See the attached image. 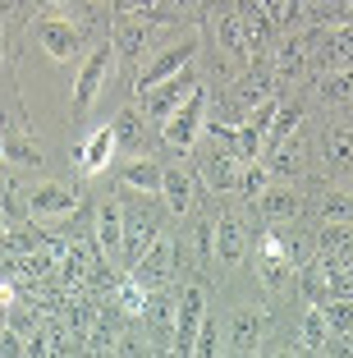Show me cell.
I'll list each match as a JSON object with an SVG mask.
<instances>
[{
  "mask_svg": "<svg viewBox=\"0 0 353 358\" xmlns=\"http://www.w3.org/2000/svg\"><path fill=\"white\" fill-rule=\"evenodd\" d=\"M202 124H207V87L198 83L166 120H161V138H166L175 152H193V143L202 138Z\"/></svg>",
  "mask_w": 353,
  "mask_h": 358,
  "instance_id": "obj_1",
  "label": "cell"
},
{
  "mask_svg": "<svg viewBox=\"0 0 353 358\" xmlns=\"http://www.w3.org/2000/svg\"><path fill=\"white\" fill-rule=\"evenodd\" d=\"M110 69H115V42L106 37V42H96L92 51H87L83 69H78V83H73V115H87V110L96 106Z\"/></svg>",
  "mask_w": 353,
  "mask_h": 358,
  "instance_id": "obj_2",
  "label": "cell"
},
{
  "mask_svg": "<svg viewBox=\"0 0 353 358\" xmlns=\"http://www.w3.org/2000/svg\"><path fill=\"white\" fill-rule=\"evenodd\" d=\"M175 257H179V243L170 239V234H161V239H156L152 248L129 266V280L143 285L147 294H152V289H166V285L175 280Z\"/></svg>",
  "mask_w": 353,
  "mask_h": 358,
  "instance_id": "obj_3",
  "label": "cell"
},
{
  "mask_svg": "<svg viewBox=\"0 0 353 358\" xmlns=\"http://www.w3.org/2000/svg\"><path fill=\"white\" fill-rule=\"evenodd\" d=\"M32 37H37V46H42L51 60H73V55L83 51V28L69 19H60V14H46V19H37V28H32Z\"/></svg>",
  "mask_w": 353,
  "mask_h": 358,
  "instance_id": "obj_4",
  "label": "cell"
},
{
  "mask_svg": "<svg viewBox=\"0 0 353 358\" xmlns=\"http://www.w3.org/2000/svg\"><path fill=\"white\" fill-rule=\"evenodd\" d=\"M198 83H202L198 69H193V64H184L179 74H170V78H161L156 87H147V92H143V110H147V120H166L170 110H175V106L184 101V96L193 92Z\"/></svg>",
  "mask_w": 353,
  "mask_h": 358,
  "instance_id": "obj_5",
  "label": "cell"
},
{
  "mask_svg": "<svg viewBox=\"0 0 353 358\" xmlns=\"http://www.w3.org/2000/svg\"><path fill=\"white\" fill-rule=\"evenodd\" d=\"M207 317V294L202 285H184L175 308V340H170V354H193V340H198V327Z\"/></svg>",
  "mask_w": 353,
  "mask_h": 358,
  "instance_id": "obj_6",
  "label": "cell"
},
{
  "mask_svg": "<svg viewBox=\"0 0 353 358\" xmlns=\"http://www.w3.org/2000/svg\"><path fill=\"white\" fill-rule=\"evenodd\" d=\"M198 60V37H179V42L161 46V51L152 55V64H143V74H138V92H147V87H156L161 78L179 74L184 64Z\"/></svg>",
  "mask_w": 353,
  "mask_h": 358,
  "instance_id": "obj_7",
  "label": "cell"
},
{
  "mask_svg": "<svg viewBox=\"0 0 353 358\" xmlns=\"http://www.w3.org/2000/svg\"><path fill=\"white\" fill-rule=\"evenodd\" d=\"M175 308H179V299H166V289L147 294L138 322H143V336L152 340V349H170V340H175Z\"/></svg>",
  "mask_w": 353,
  "mask_h": 358,
  "instance_id": "obj_8",
  "label": "cell"
},
{
  "mask_svg": "<svg viewBox=\"0 0 353 358\" xmlns=\"http://www.w3.org/2000/svg\"><path fill=\"white\" fill-rule=\"evenodd\" d=\"M266 345V313L261 308H234L225 327V349L234 354H257Z\"/></svg>",
  "mask_w": 353,
  "mask_h": 358,
  "instance_id": "obj_9",
  "label": "cell"
},
{
  "mask_svg": "<svg viewBox=\"0 0 353 358\" xmlns=\"http://www.w3.org/2000/svg\"><path fill=\"white\" fill-rule=\"evenodd\" d=\"M161 234H166V230H161V216H152L147 207H129V211H124V243H120L124 262L134 266L138 257H143L147 248L161 239Z\"/></svg>",
  "mask_w": 353,
  "mask_h": 358,
  "instance_id": "obj_10",
  "label": "cell"
},
{
  "mask_svg": "<svg viewBox=\"0 0 353 358\" xmlns=\"http://www.w3.org/2000/svg\"><path fill=\"white\" fill-rule=\"evenodd\" d=\"M152 37H156V19H147V14H124V19L115 23V55L124 64H138L143 60V51L152 46Z\"/></svg>",
  "mask_w": 353,
  "mask_h": 358,
  "instance_id": "obj_11",
  "label": "cell"
},
{
  "mask_svg": "<svg viewBox=\"0 0 353 358\" xmlns=\"http://www.w3.org/2000/svg\"><path fill=\"white\" fill-rule=\"evenodd\" d=\"M239 166H243V161L234 157V152L216 148V143H207V148L198 152V175H202V184H207L211 193H234Z\"/></svg>",
  "mask_w": 353,
  "mask_h": 358,
  "instance_id": "obj_12",
  "label": "cell"
},
{
  "mask_svg": "<svg viewBox=\"0 0 353 358\" xmlns=\"http://www.w3.org/2000/svg\"><path fill=\"white\" fill-rule=\"evenodd\" d=\"M69 211H78V189L55 184V179H46V184L28 189V216L51 221V216H69Z\"/></svg>",
  "mask_w": 353,
  "mask_h": 358,
  "instance_id": "obj_13",
  "label": "cell"
},
{
  "mask_svg": "<svg viewBox=\"0 0 353 358\" xmlns=\"http://www.w3.org/2000/svg\"><path fill=\"white\" fill-rule=\"evenodd\" d=\"M161 161L156 157H143L138 152L134 161H124V166L115 170V179H120V189H134V193H143V198H161Z\"/></svg>",
  "mask_w": 353,
  "mask_h": 358,
  "instance_id": "obj_14",
  "label": "cell"
},
{
  "mask_svg": "<svg viewBox=\"0 0 353 358\" xmlns=\"http://www.w3.org/2000/svg\"><path fill=\"white\" fill-rule=\"evenodd\" d=\"M248 253V230L234 211H220L216 216V266H239Z\"/></svg>",
  "mask_w": 353,
  "mask_h": 358,
  "instance_id": "obj_15",
  "label": "cell"
},
{
  "mask_svg": "<svg viewBox=\"0 0 353 358\" xmlns=\"http://www.w3.org/2000/svg\"><path fill=\"white\" fill-rule=\"evenodd\" d=\"M257 207H261L266 221H298L303 216V193H298V184H266Z\"/></svg>",
  "mask_w": 353,
  "mask_h": 358,
  "instance_id": "obj_16",
  "label": "cell"
},
{
  "mask_svg": "<svg viewBox=\"0 0 353 358\" xmlns=\"http://www.w3.org/2000/svg\"><path fill=\"white\" fill-rule=\"evenodd\" d=\"M161 198H166V207L175 216H188L193 202H198V184H193V175L184 166H166L161 170Z\"/></svg>",
  "mask_w": 353,
  "mask_h": 358,
  "instance_id": "obj_17",
  "label": "cell"
},
{
  "mask_svg": "<svg viewBox=\"0 0 353 358\" xmlns=\"http://www.w3.org/2000/svg\"><path fill=\"white\" fill-rule=\"evenodd\" d=\"M115 129L106 124V129H96L92 138H87L83 148H73V161H78V170H83V175H101L106 166H110V157H115Z\"/></svg>",
  "mask_w": 353,
  "mask_h": 358,
  "instance_id": "obj_18",
  "label": "cell"
},
{
  "mask_svg": "<svg viewBox=\"0 0 353 358\" xmlns=\"http://www.w3.org/2000/svg\"><path fill=\"white\" fill-rule=\"evenodd\" d=\"M92 239H96L101 253H120V243H124V207H120V202H101V207H96Z\"/></svg>",
  "mask_w": 353,
  "mask_h": 358,
  "instance_id": "obj_19",
  "label": "cell"
},
{
  "mask_svg": "<svg viewBox=\"0 0 353 358\" xmlns=\"http://www.w3.org/2000/svg\"><path fill=\"white\" fill-rule=\"evenodd\" d=\"M96 253H101V248H96V239L92 243H87V239H73V243H64V253H60V262H55V271H60L69 285H78V280H87Z\"/></svg>",
  "mask_w": 353,
  "mask_h": 358,
  "instance_id": "obj_20",
  "label": "cell"
},
{
  "mask_svg": "<svg viewBox=\"0 0 353 358\" xmlns=\"http://www.w3.org/2000/svg\"><path fill=\"white\" fill-rule=\"evenodd\" d=\"M322 166L331 170V175H344V170H353V129H326L322 134Z\"/></svg>",
  "mask_w": 353,
  "mask_h": 358,
  "instance_id": "obj_21",
  "label": "cell"
},
{
  "mask_svg": "<svg viewBox=\"0 0 353 358\" xmlns=\"http://www.w3.org/2000/svg\"><path fill=\"white\" fill-rule=\"evenodd\" d=\"M298 349L308 354H331V322H326L322 303H312L303 313V331H298Z\"/></svg>",
  "mask_w": 353,
  "mask_h": 358,
  "instance_id": "obj_22",
  "label": "cell"
},
{
  "mask_svg": "<svg viewBox=\"0 0 353 358\" xmlns=\"http://www.w3.org/2000/svg\"><path fill=\"white\" fill-rule=\"evenodd\" d=\"M216 42H220V51H225V55H234V60H248V51H252L248 28H243V19H239L234 10H225V14H220V23H216Z\"/></svg>",
  "mask_w": 353,
  "mask_h": 358,
  "instance_id": "obj_23",
  "label": "cell"
},
{
  "mask_svg": "<svg viewBox=\"0 0 353 358\" xmlns=\"http://www.w3.org/2000/svg\"><path fill=\"white\" fill-rule=\"evenodd\" d=\"M0 161H10V166H19V170H37L42 166V148L32 143L28 134H5V152H0Z\"/></svg>",
  "mask_w": 353,
  "mask_h": 358,
  "instance_id": "obj_24",
  "label": "cell"
},
{
  "mask_svg": "<svg viewBox=\"0 0 353 358\" xmlns=\"http://www.w3.org/2000/svg\"><path fill=\"white\" fill-rule=\"evenodd\" d=\"M266 184H271V166H266V161H243V166H239V179H234V193H239V198H248V202H257Z\"/></svg>",
  "mask_w": 353,
  "mask_h": 358,
  "instance_id": "obj_25",
  "label": "cell"
},
{
  "mask_svg": "<svg viewBox=\"0 0 353 358\" xmlns=\"http://www.w3.org/2000/svg\"><path fill=\"white\" fill-rule=\"evenodd\" d=\"M115 148H129V152H143V115H138L134 106L129 110H120V120H115Z\"/></svg>",
  "mask_w": 353,
  "mask_h": 358,
  "instance_id": "obj_26",
  "label": "cell"
},
{
  "mask_svg": "<svg viewBox=\"0 0 353 358\" xmlns=\"http://www.w3.org/2000/svg\"><path fill=\"white\" fill-rule=\"evenodd\" d=\"M317 211H322V221H335V225H353V193L326 189V193H322V202H317Z\"/></svg>",
  "mask_w": 353,
  "mask_h": 358,
  "instance_id": "obj_27",
  "label": "cell"
},
{
  "mask_svg": "<svg viewBox=\"0 0 353 358\" xmlns=\"http://www.w3.org/2000/svg\"><path fill=\"white\" fill-rule=\"evenodd\" d=\"M202 5H207V0H161V5H152V14H147V19H166V23H175V19H198L202 14Z\"/></svg>",
  "mask_w": 353,
  "mask_h": 358,
  "instance_id": "obj_28",
  "label": "cell"
},
{
  "mask_svg": "<svg viewBox=\"0 0 353 358\" xmlns=\"http://www.w3.org/2000/svg\"><path fill=\"white\" fill-rule=\"evenodd\" d=\"M266 166L275 170V175H303V143H289V138L275 143V157H271Z\"/></svg>",
  "mask_w": 353,
  "mask_h": 358,
  "instance_id": "obj_29",
  "label": "cell"
},
{
  "mask_svg": "<svg viewBox=\"0 0 353 358\" xmlns=\"http://www.w3.org/2000/svg\"><path fill=\"white\" fill-rule=\"evenodd\" d=\"M322 313L331 322V336H349L353 331V299H326Z\"/></svg>",
  "mask_w": 353,
  "mask_h": 358,
  "instance_id": "obj_30",
  "label": "cell"
},
{
  "mask_svg": "<svg viewBox=\"0 0 353 358\" xmlns=\"http://www.w3.org/2000/svg\"><path fill=\"white\" fill-rule=\"evenodd\" d=\"M303 37H294V42H280V55H275V74L280 78H294L303 69V60H308V51H303Z\"/></svg>",
  "mask_w": 353,
  "mask_h": 358,
  "instance_id": "obj_31",
  "label": "cell"
},
{
  "mask_svg": "<svg viewBox=\"0 0 353 358\" xmlns=\"http://www.w3.org/2000/svg\"><path fill=\"white\" fill-rule=\"evenodd\" d=\"M353 96V74L349 69H331L322 78V101H349Z\"/></svg>",
  "mask_w": 353,
  "mask_h": 358,
  "instance_id": "obj_32",
  "label": "cell"
},
{
  "mask_svg": "<svg viewBox=\"0 0 353 358\" xmlns=\"http://www.w3.org/2000/svg\"><path fill=\"white\" fill-rule=\"evenodd\" d=\"M298 124H303V110H298V106H280V110H275V120H271V129H266V134H271V143H284V138H289Z\"/></svg>",
  "mask_w": 353,
  "mask_h": 358,
  "instance_id": "obj_33",
  "label": "cell"
},
{
  "mask_svg": "<svg viewBox=\"0 0 353 358\" xmlns=\"http://www.w3.org/2000/svg\"><path fill=\"white\" fill-rule=\"evenodd\" d=\"M216 322L211 317H202V327H198V340H193V354H220V345H216Z\"/></svg>",
  "mask_w": 353,
  "mask_h": 358,
  "instance_id": "obj_34",
  "label": "cell"
},
{
  "mask_svg": "<svg viewBox=\"0 0 353 358\" xmlns=\"http://www.w3.org/2000/svg\"><path fill=\"white\" fill-rule=\"evenodd\" d=\"M46 10H55V14H64V10H73V5H78V0H42Z\"/></svg>",
  "mask_w": 353,
  "mask_h": 358,
  "instance_id": "obj_35",
  "label": "cell"
},
{
  "mask_svg": "<svg viewBox=\"0 0 353 358\" xmlns=\"http://www.w3.org/2000/svg\"><path fill=\"white\" fill-rule=\"evenodd\" d=\"M340 349H344V354H353V331H349V336H340Z\"/></svg>",
  "mask_w": 353,
  "mask_h": 358,
  "instance_id": "obj_36",
  "label": "cell"
},
{
  "mask_svg": "<svg viewBox=\"0 0 353 358\" xmlns=\"http://www.w3.org/2000/svg\"><path fill=\"white\" fill-rule=\"evenodd\" d=\"M0 303H5V299H0Z\"/></svg>",
  "mask_w": 353,
  "mask_h": 358,
  "instance_id": "obj_37",
  "label": "cell"
},
{
  "mask_svg": "<svg viewBox=\"0 0 353 358\" xmlns=\"http://www.w3.org/2000/svg\"><path fill=\"white\" fill-rule=\"evenodd\" d=\"M349 101H353V96H349Z\"/></svg>",
  "mask_w": 353,
  "mask_h": 358,
  "instance_id": "obj_38",
  "label": "cell"
}]
</instances>
